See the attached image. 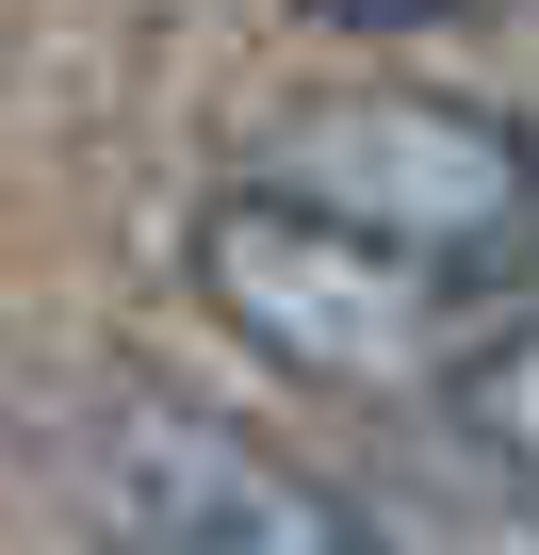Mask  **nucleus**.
Masks as SVG:
<instances>
[{
    "mask_svg": "<svg viewBox=\"0 0 539 555\" xmlns=\"http://www.w3.org/2000/svg\"><path fill=\"white\" fill-rule=\"evenodd\" d=\"M245 180H279L441 278H523L539 261V147L474 99H425V82H344V99H295L261 131Z\"/></svg>",
    "mask_w": 539,
    "mask_h": 555,
    "instance_id": "2",
    "label": "nucleus"
},
{
    "mask_svg": "<svg viewBox=\"0 0 539 555\" xmlns=\"http://www.w3.org/2000/svg\"><path fill=\"white\" fill-rule=\"evenodd\" d=\"M295 17H328V34H458L490 0H295Z\"/></svg>",
    "mask_w": 539,
    "mask_h": 555,
    "instance_id": "5",
    "label": "nucleus"
},
{
    "mask_svg": "<svg viewBox=\"0 0 539 555\" xmlns=\"http://www.w3.org/2000/svg\"><path fill=\"white\" fill-rule=\"evenodd\" d=\"M196 295L245 360H279L311 392H441L474 360V311H490V278H441L279 180H229L196 212Z\"/></svg>",
    "mask_w": 539,
    "mask_h": 555,
    "instance_id": "1",
    "label": "nucleus"
},
{
    "mask_svg": "<svg viewBox=\"0 0 539 555\" xmlns=\"http://www.w3.org/2000/svg\"><path fill=\"white\" fill-rule=\"evenodd\" d=\"M441 409H458L506 474H539V311H523V327H474V360L441 376Z\"/></svg>",
    "mask_w": 539,
    "mask_h": 555,
    "instance_id": "4",
    "label": "nucleus"
},
{
    "mask_svg": "<svg viewBox=\"0 0 539 555\" xmlns=\"http://www.w3.org/2000/svg\"><path fill=\"white\" fill-rule=\"evenodd\" d=\"M490 555H539V522H523V539H490Z\"/></svg>",
    "mask_w": 539,
    "mask_h": 555,
    "instance_id": "6",
    "label": "nucleus"
},
{
    "mask_svg": "<svg viewBox=\"0 0 539 555\" xmlns=\"http://www.w3.org/2000/svg\"><path fill=\"white\" fill-rule=\"evenodd\" d=\"M66 490L115 555H393L360 490H328L295 441H261L180 392H99L66 409Z\"/></svg>",
    "mask_w": 539,
    "mask_h": 555,
    "instance_id": "3",
    "label": "nucleus"
}]
</instances>
